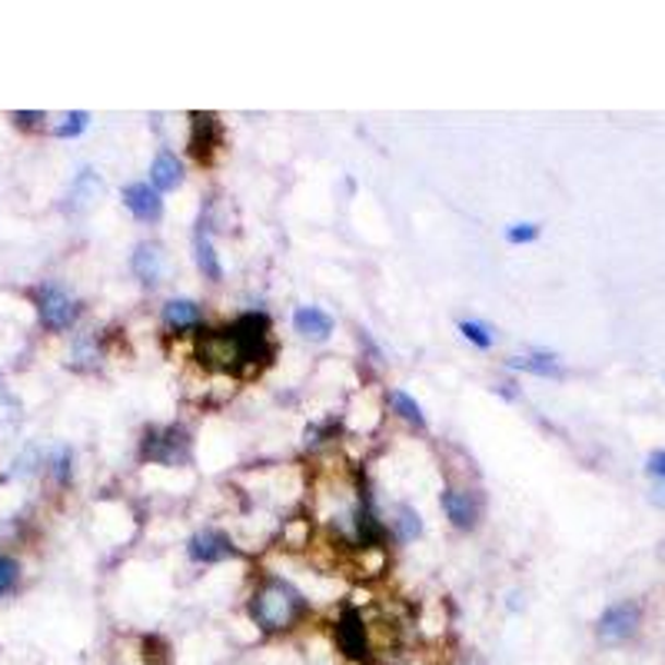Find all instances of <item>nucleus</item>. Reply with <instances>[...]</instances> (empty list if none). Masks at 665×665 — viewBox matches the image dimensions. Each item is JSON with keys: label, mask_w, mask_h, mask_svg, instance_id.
<instances>
[{"label": "nucleus", "mask_w": 665, "mask_h": 665, "mask_svg": "<svg viewBox=\"0 0 665 665\" xmlns=\"http://www.w3.org/2000/svg\"><path fill=\"white\" fill-rule=\"evenodd\" d=\"M250 616L260 626V632H270V636L289 632L307 616V599L293 582L280 575H263L250 596Z\"/></svg>", "instance_id": "obj_1"}, {"label": "nucleus", "mask_w": 665, "mask_h": 665, "mask_svg": "<svg viewBox=\"0 0 665 665\" xmlns=\"http://www.w3.org/2000/svg\"><path fill=\"white\" fill-rule=\"evenodd\" d=\"M227 330H230V336L237 343L240 366L247 369V373L270 366V359H273V340H270V320L263 313H244Z\"/></svg>", "instance_id": "obj_2"}, {"label": "nucleus", "mask_w": 665, "mask_h": 665, "mask_svg": "<svg viewBox=\"0 0 665 665\" xmlns=\"http://www.w3.org/2000/svg\"><path fill=\"white\" fill-rule=\"evenodd\" d=\"M34 307H37L40 326L50 333H63L81 320V304L73 300L60 283H40L34 289Z\"/></svg>", "instance_id": "obj_3"}, {"label": "nucleus", "mask_w": 665, "mask_h": 665, "mask_svg": "<svg viewBox=\"0 0 665 665\" xmlns=\"http://www.w3.org/2000/svg\"><path fill=\"white\" fill-rule=\"evenodd\" d=\"M143 456L161 466H180L190 460V436L183 426H164L151 429L143 439Z\"/></svg>", "instance_id": "obj_4"}, {"label": "nucleus", "mask_w": 665, "mask_h": 665, "mask_svg": "<svg viewBox=\"0 0 665 665\" xmlns=\"http://www.w3.org/2000/svg\"><path fill=\"white\" fill-rule=\"evenodd\" d=\"M336 645L363 665H377L373 662V645H369V629H366V616L356 606H343L336 616Z\"/></svg>", "instance_id": "obj_5"}, {"label": "nucleus", "mask_w": 665, "mask_h": 665, "mask_svg": "<svg viewBox=\"0 0 665 665\" xmlns=\"http://www.w3.org/2000/svg\"><path fill=\"white\" fill-rule=\"evenodd\" d=\"M197 356H200L203 366L216 369V373H240V369H244L230 330H210V333H203L200 343H197Z\"/></svg>", "instance_id": "obj_6"}, {"label": "nucleus", "mask_w": 665, "mask_h": 665, "mask_svg": "<svg viewBox=\"0 0 665 665\" xmlns=\"http://www.w3.org/2000/svg\"><path fill=\"white\" fill-rule=\"evenodd\" d=\"M639 622H642V609H639V603L622 599V603L609 606V609L599 616L596 632H599L603 642H613V645H616V642L632 639V636L639 632Z\"/></svg>", "instance_id": "obj_7"}, {"label": "nucleus", "mask_w": 665, "mask_h": 665, "mask_svg": "<svg viewBox=\"0 0 665 665\" xmlns=\"http://www.w3.org/2000/svg\"><path fill=\"white\" fill-rule=\"evenodd\" d=\"M187 556L200 566H216V562H227L237 556V546L227 533H219V530H200L190 536L187 543Z\"/></svg>", "instance_id": "obj_8"}, {"label": "nucleus", "mask_w": 665, "mask_h": 665, "mask_svg": "<svg viewBox=\"0 0 665 665\" xmlns=\"http://www.w3.org/2000/svg\"><path fill=\"white\" fill-rule=\"evenodd\" d=\"M439 506H442V512H447V520L456 526V530H463V533H470V530H476V523H479V496L476 492H470V489H442V496H439Z\"/></svg>", "instance_id": "obj_9"}, {"label": "nucleus", "mask_w": 665, "mask_h": 665, "mask_svg": "<svg viewBox=\"0 0 665 665\" xmlns=\"http://www.w3.org/2000/svg\"><path fill=\"white\" fill-rule=\"evenodd\" d=\"M224 143V127H219L216 114H193V130H190V154L200 164H210L213 154Z\"/></svg>", "instance_id": "obj_10"}, {"label": "nucleus", "mask_w": 665, "mask_h": 665, "mask_svg": "<svg viewBox=\"0 0 665 665\" xmlns=\"http://www.w3.org/2000/svg\"><path fill=\"white\" fill-rule=\"evenodd\" d=\"M123 206L140 219V224H154L164 216V200L151 183H127L123 187Z\"/></svg>", "instance_id": "obj_11"}, {"label": "nucleus", "mask_w": 665, "mask_h": 665, "mask_svg": "<svg viewBox=\"0 0 665 665\" xmlns=\"http://www.w3.org/2000/svg\"><path fill=\"white\" fill-rule=\"evenodd\" d=\"M130 270L143 286H157L167 273V253L161 244H140L130 257Z\"/></svg>", "instance_id": "obj_12"}, {"label": "nucleus", "mask_w": 665, "mask_h": 665, "mask_svg": "<svg viewBox=\"0 0 665 665\" xmlns=\"http://www.w3.org/2000/svg\"><path fill=\"white\" fill-rule=\"evenodd\" d=\"M293 330H297L304 340L323 343L333 333V317L320 307H297V313H293Z\"/></svg>", "instance_id": "obj_13"}, {"label": "nucleus", "mask_w": 665, "mask_h": 665, "mask_svg": "<svg viewBox=\"0 0 665 665\" xmlns=\"http://www.w3.org/2000/svg\"><path fill=\"white\" fill-rule=\"evenodd\" d=\"M104 193V180L94 174V170H81L70 183V193H67V210L70 213H84L97 197Z\"/></svg>", "instance_id": "obj_14"}, {"label": "nucleus", "mask_w": 665, "mask_h": 665, "mask_svg": "<svg viewBox=\"0 0 665 665\" xmlns=\"http://www.w3.org/2000/svg\"><path fill=\"white\" fill-rule=\"evenodd\" d=\"M183 183V164L170 154V151H161L151 164V187L157 193H170Z\"/></svg>", "instance_id": "obj_15"}, {"label": "nucleus", "mask_w": 665, "mask_h": 665, "mask_svg": "<svg viewBox=\"0 0 665 665\" xmlns=\"http://www.w3.org/2000/svg\"><path fill=\"white\" fill-rule=\"evenodd\" d=\"M203 323V313L193 300H167L164 304V326L170 333H187Z\"/></svg>", "instance_id": "obj_16"}, {"label": "nucleus", "mask_w": 665, "mask_h": 665, "mask_svg": "<svg viewBox=\"0 0 665 665\" xmlns=\"http://www.w3.org/2000/svg\"><path fill=\"white\" fill-rule=\"evenodd\" d=\"M193 260H197V270L210 280V283H219L224 280V263H219L216 250H213V240L203 227H197L193 234Z\"/></svg>", "instance_id": "obj_17"}, {"label": "nucleus", "mask_w": 665, "mask_h": 665, "mask_svg": "<svg viewBox=\"0 0 665 665\" xmlns=\"http://www.w3.org/2000/svg\"><path fill=\"white\" fill-rule=\"evenodd\" d=\"M512 369H523V373L533 377H546V380H559L562 377V366L553 353H526V356H512L509 359Z\"/></svg>", "instance_id": "obj_18"}, {"label": "nucleus", "mask_w": 665, "mask_h": 665, "mask_svg": "<svg viewBox=\"0 0 665 665\" xmlns=\"http://www.w3.org/2000/svg\"><path fill=\"white\" fill-rule=\"evenodd\" d=\"M390 530H393V539L396 543H413L423 536V520L413 506H396L393 509V520H390Z\"/></svg>", "instance_id": "obj_19"}, {"label": "nucleus", "mask_w": 665, "mask_h": 665, "mask_svg": "<svg viewBox=\"0 0 665 665\" xmlns=\"http://www.w3.org/2000/svg\"><path fill=\"white\" fill-rule=\"evenodd\" d=\"M390 406H393V413L400 416V419H406V423H413L416 429H426V416H423V406L409 396V393H403V390H393L390 393Z\"/></svg>", "instance_id": "obj_20"}, {"label": "nucleus", "mask_w": 665, "mask_h": 665, "mask_svg": "<svg viewBox=\"0 0 665 665\" xmlns=\"http://www.w3.org/2000/svg\"><path fill=\"white\" fill-rule=\"evenodd\" d=\"M87 127H91V114H87V110H73V114H63V117H60V123L54 127V136H60V140L81 136Z\"/></svg>", "instance_id": "obj_21"}, {"label": "nucleus", "mask_w": 665, "mask_h": 665, "mask_svg": "<svg viewBox=\"0 0 665 665\" xmlns=\"http://www.w3.org/2000/svg\"><path fill=\"white\" fill-rule=\"evenodd\" d=\"M50 473H54V479H57L60 486H67V483L73 479V453H70L67 447H60V450L54 453V460H50Z\"/></svg>", "instance_id": "obj_22"}, {"label": "nucleus", "mask_w": 665, "mask_h": 665, "mask_svg": "<svg viewBox=\"0 0 665 665\" xmlns=\"http://www.w3.org/2000/svg\"><path fill=\"white\" fill-rule=\"evenodd\" d=\"M21 579V566L14 556H0V596H8Z\"/></svg>", "instance_id": "obj_23"}, {"label": "nucleus", "mask_w": 665, "mask_h": 665, "mask_svg": "<svg viewBox=\"0 0 665 665\" xmlns=\"http://www.w3.org/2000/svg\"><path fill=\"white\" fill-rule=\"evenodd\" d=\"M460 333H463L473 346H479V349H489V346H492V333H489L483 323H476V320H463V323H460Z\"/></svg>", "instance_id": "obj_24"}, {"label": "nucleus", "mask_w": 665, "mask_h": 665, "mask_svg": "<svg viewBox=\"0 0 665 665\" xmlns=\"http://www.w3.org/2000/svg\"><path fill=\"white\" fill-rule=\"evenodd\" d=\"M536 237H539V227H536V224H512V227H506V244H512V247L533 244Z\"/></svg>", "instance_id": "obj_25"}, {"label": "nucleus", "mask_w": 665, "mask_h": 665, "mask_svg": "<svg viewBox=\"0 0 665 665\" xmlns=\"http://www.w3.org/2000/svg\"><path fill=\"white\" fill-rule=\"evenodd\" d=\"M11 120H14L17 127H27V130H31V127H44L47 114H40V110H34V114H31V110H17V114H11Z\"/></svg>", "instance_id": "obj_26"}, {"label": "nucleus", "mask_w": 665, "mask_h": 665, "mask_svg": "<svg viewBox=\"0 0 665 665\" xmlns=\"http://www.w3.org/2000/svg\"><path fill=\"white\" fill-rule=\"evenodd\" d=\"M645 473L665 483V450H655V453L645 460Z\"/></svg>", "instance_id": "obj_27"}, {"label": "nucleus", "mask_w": 665, "mask_h": 665, "mask_svg": "<svg viewBox=\"0 0 665 665\" xmlns=\"http://www.w3.org/2000/svg\"><path fill=\"white\" fill-rule=\"evenodd\" d=\"M649 499H652L655 506H665V483H658V486L652 489V496H649Z\"/></svg>", "instance_id": "obj_28"}]
</instances>
